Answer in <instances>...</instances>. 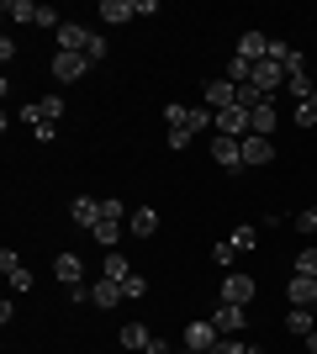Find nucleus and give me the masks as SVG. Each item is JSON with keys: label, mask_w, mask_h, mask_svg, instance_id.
I'll use <instances>...</instances> for the list:
<instances>
[{"label": "nucleus", "mask_w": 317, "mask_h": 354, "mask_svg": "<svg viewBox=\"0 0 317 354\" xmlns=\"http://www.w3.org/2000/svg\"><path fill=\"white\" fill-rule=\"evenodd\" d=\"M164 122H169V148L180 153L196 133H206L211 122H217V111H211V106H180L175 101V106H164Z\"/></svg>", "instance_id": "nucleus-1"}, {"label": "nucleus", "mask_w": 317, "mask_h": 354, "mask_svg": "<svg viewBox=\"0 0 317 354\" xmlns=\"http://www.w3.org/2000/svg\"><path fill=\"white\" fill-rule=\"evenodd\" d=\"M217 339H222V333H217V323H211V317L185 323V349H191V354H211V349H217Z\"/></svg>", "instance_id": "nucleus-2"}, {"label": "nucleus", "mask_w": 317, "mask_h": 354, "mask_svg": "<svg viewBox=\"0 0 317 354\" xmlns=\"http://www.w3.org/2000/svg\"><path fill=\"white\" fill-rule=\"evenodd\" d=\"M211 127H217V138H249V106H222Z\"/></svg>", "instance_id": "nucleus-3"}, {"label": "nucleus", "mask_w": 317, "mask_h": 354, "mask_svg": "<svg viewBox=\"0 0 317 354\" xmlns=\"http://www.w3.org/2000/svg\"><path fill=\"white\" fill-rule=\"evenodd\" d=\"M222 301H233V307H249V301H254V275L227 270V275H222Z\"/></svg>", "instance_id": "nucleus-4"}, {"label": "nucleus", "mask_w": 317, "mask_h": 354, "mask_svg": "<svg viewBox=\"0 0 317 354\" xmlns=\"http://www.w3.org/2000/svg\"><path fill=\"white\" fill-rule=\"evenodd\" d=\"M85 69H90V59H85V53H53V80H59V85L85 80Z\"/></svg>", "instance_id": "nucleus-5"}, {"label": "nucleus", "mask_w": 317, "mask_h": 354, "mask_svg": "<svg viewBox=\"0 0 317 354\" xmlns=\"http://www.w3.org/2000/svg\"><path fill=\"white\" fill-rule=\"evenodd\" d=\"M201 101L211 106V111H222V106H238V85H233V80H206V90H201Z\"/></svg>", "instance_id": "nucleus-6"}, {"label": "nucleus", "mask_w": 317, "mask_h": 354, "mask_svg": "<svg viewBox=\"0 0 317 354\" xmlns=\"http://www.w3.org/2000/svg\"><path fill=\"white\" fill-rule=\"evenodd\" d=\"M90 27H79V21H64L59 27V53H90Z\"/></svg>", "instance_id": "nucleus-7"}, {"label": "nucleus", "mask_w": 317, "mask_h": 354, "mask_svg": "<svg viewBox=\"0 0 317 354\" xmlns=\"http://www.w3.org/2000/svg\"><path fill=\"white\" fill-rule=\"evenodd\" d=\"M69 222L85 227V233H95V222H101V201H95V196H75V201H69Z\"/></svg>", "instance_id": "nucleus-8"}, {"label": "nucleus", "mask_w": 317, "mask_h": 354, "mask_svg": "<svg viewBox=\"0 0 317 354\" xmlns=\"http://www.w3.org/2000/svg\"><path fill=\"white\" fill-rule=\"evenodd\" d=\"M53 281L69 291V286H85V265H79V254H59L53 259Z\"/></svg>", "instance_id": "nucleus-9"}, {"label": "nucleus", "mask_w": 317, "mask_h": 354, "mask_svg": "<svg viewBox=\"0 0 317 354\" xmlns=\"http://www.w3.org/2000/svg\"><path fill=\"white\" fill-rule=\"evenodd\" d=\"M249 85H259L265 95H275V90L286 85V69H280L275 59H259V64H254V80H249Z\"/></svg>", "instance_id": "nucleus-10"}, {"label": "nucleus", "mask_w": 317, "mask_h": 354, "mask_svg": "<svg viewBox=\"0 0 317 354\" xmlns=\"http://www.w3.org/2000/svg\"><path fill=\"white\" fill-rule=\"evenodd\" d=\"M270 159H275L270 138H254V133L243 138V169H259V164H270Z\"/></svg>", "instance_id": "nucleus-11"}, {"label": "nucleus", "mask_w": 317, "mask_h": 354, "mask_svg": "<svg viewBox=\"0 0 317 354\" xmlns=\"http://www.w3.org/2000/svg\"><path fill=\"white\" fill-rule=\"evenodd\" d=\"M211 159L222 164V169H243V138H217V143H211Z\"/></svg>", "instance_id": "nucleus-12"}, {"label": "nucleus", "mask_w": 317, "mask_h": 354, "mask_svg": "<svg viewBox=\"0 0 317 354\" xmlns=\"http://www.w3.org/2000/svg\"><path fill=\"white\" fill-rule=\"evenodd\" d=\"M286 296H291V307H317V275H291Z\"/></svg>", "instance_id": "nucleus-13"}, {"label": "nucleus", "mask_w": 317, "mask_h": 354, "mask_svg": "<svg viewBox=\"0 0 317 354\" xmlns=\"http://www.w3.org/2000/svg\"><path fill=\"white\" fill-rule=\"evenodd\" d=\"M243 317H249V312H243V307H233V301H222V307L211 312V323H217V333H222V339H233V333H238V328H243Z\"/></svg>", "instance_id": "nucleus-14"}, {"label": "nucleus", "mask_w": 317, "mask_h": 354, "mask_svg": "<svg viewBox=\"0 0 317 354\" xmlns=\"http://www.w3.org/2000/svg\"><path fill=\"white\" fill-rule=\"evenodd\" d=\"M275 127H280V117H275V106H270V101L249 111V133H254V138H275Z\"/></svg>", "instance_id": "nucleus-15"}, {"label": "nucleus", "mask_w": 317, "mask_h": 354, "mask_svg": "<svg viewBox=\"0 0 317 354\" xmlns=\"http://www.w3.org/2000/svg\"><path fill=\"white\" fill-rule=\"evenodd\" d=\"M95 16H101V21H111V27H122V21H133V16H137V6H133V0H101V6H95Z\"/></svg>", "instance_id": "nucleus-16"}, {"label": "nucleus", "mask_w": 317, "mask_h": 354, "mask_svg": "<svg viewBox=\"0 0 317 354\" xmlns=\"http://www.w3.org/2000/svg\"><path fill=\"white\" fill-rule=\"evenodd\" d=\"M127 233H137V238H153V233H159V212H153V207H137L133 217H127Z\"/></svg>", "instance_id": "nucleus-17"}, {"label": "nucleus", "mask_w": 317, "mask_h": 354, "mask_svg": "<svg viewBox=\"0 0 317 354\" xmlns=\"http://www.w3.org/2000/svg\"><path fill=\"white\" fill-rule=\"evenodd\" d=\"M90 301H95V307H117V301H122V286L106 281V275H95V281H90Z\"/></svg>", "instance_id": "nucleus-18"}, {"label": "nucleus", "mask_w": 317, "mask_h": 354, "mask_svg": "<svg viewBox=\"0 0 317 354\" xmlns=\"http://www.w3.org/2000/svg\"><path fill=\"white\" fill-rule=\"evenodd\" d=\"M238 53L249 64H259L265 53H270V37H265V32H243V37H238Z\"/></svg>", "instance_id": "nucleus-19"}, {"label": "nucleus", "mask_w": 317, "mask_h": 354, "mask_svg": "<svg viewBox=\"0 0 317 354\" xmlns=\"http://www.w3.org/2000/svg\"><path fill=\"white\" fill-rule=\"evenodd\" d=\"M148 344H153V333L143 323H127L122 328V349H133V354H148Z\"/></svg>", "instance_id": "nucleus-20"}, {"label": "nucleus", "mask_w": 317, "mask_h": 354, "mask_svg": "<svg viewBox=\"0 0 317 354\" xmlns=\"http://www.w3.org/2000/svg\"><path fill=\"white\" fill-rule=\"evenodd\" d=\"M122 233H127V227H122L117 217H101V222H95V243H106V249H117Z\"/></svg>", "instance_id": "nucleus-21"}, {"label": "nucleus", "mask_w": 317, "mask_h": 354, "mask_svg": "<svg viewBox=\"0 0 317 354\" xmlns=\"http://www.w3.org/2000/svg\"><path fill=\"white\" fill-rule=\"evenodd\" d=\"M286 90H291V95H296V101H312V95H317V85H312V74H307V69L286 74Z\"/></svg>", "instance_id": "nucleus-22"}, {"label": "nucleus", "mask_w": 317, "mask_h": 354, "mask_svg": "<svg viewBox=\"0 0 317 354\" xmlns=\"http://www.w3.org/2000/svg\"><path fill=\"white\" fill-rule=\"evenodd\" d=\"M286 333L307 339V333H312V307H291V312H286Z\"/></svg>", "instance_id": "nucleus-23"}, {"label": "nucleus", "mask_w": 317, "mask_h": 354, "mask_svg": "<svg viewBox=\"0 0 317 354\" xmlns=\"http://www.w3.org/2000/svg\"><path fill=\"white\" fill-rule=\"evenodd\" d=\"M101 275H106V281H127V275H133V265H127V259H122V254L117 249H111V254H106V265H101Z\"/></svg>", "instance_id": "nucleus-24"}, {"label": "nucleus", "mask_w": 317, "mask_h": 354, "mask_svg": "<svg viewBox=\"0 0 317 354\" xmlns=\"http://www.w3.org/2000/svg\"><path fill=\"white\" fill-rule=\"evenodd\" d=\"M0 16H11V21H37V6H32V0H6Z\"/></svg>", "instance_id": "nucleus-25"}, {"label": "nucleus", "mask_w": 317, "mask_h": 354, "mask_svg": "<svg viewBox=\"0 0 317 354\" xmlns=\"http://www.w3.org/2000/svg\"><path fill=\"white\" fill-rule=\"evenodd\" d=\"M227 80H233V85H249V80H254V64L243 59V53H233V59H227Z\"/></svg>", "instance_id": "nucleus-26"}, {"label": "nucleus", "mask_w": 317, "mask_h": 354, "mask_svg": "<svg viewBox=\"0 0 317 354\" xmlns=\"http://www.w3.org/2000/svg\"><path fill=\"white\" fill-rule=\"evenodd\" d=\"M211 265H217V270H233V265H238V249H233V238H222V243L211 249Z\"/></svg>", "instance_id": "nucleus-27"}, {"label": "nucleus", "mask_w": 317, "mask_h": 354, "mask_svg": "<svg viewBox=\"0 0 317 354\" xmlns=\"http://www.w3.org/2000/svg\"><path fill=\"white\" fill-rule=\"evenodd\" d=\"M296 127H302V133L317 127V95H312V101H296Z\"/></svg>", "instance_id": "nucleus-28"}, {"label": "nucleus", "mask_w": 317, "mask_h": 354, "mask_svg": "<svg viewBox=\"0 0 317 354\" xmlns=\"http://www.w3.org/2000/svg\"><path fill=\"white\" fill-rule=\"evenodd\" d=\"M122 296H127V301H143V296H148V281H143V275H127V281H122Z\"/></svg>", "instance_id": "nucleus-29"}, {"label": "nucleus", "mask_w": 317, "mask_h": 354, "mask_svg": "<svg viewBox=\"0 0 317 354\" xmlns=\"http://www.w3.org/2000/svg\"><path fill=\"white\" fill-rule=\"evenodd\" d=\"M254 243H259V233H254V227H233V249H238V254H249Z\"/></svg>", "instance_id": "nucleus-30"}, {"label": "nucleus", "mask_w": 317, "mask_h": 354, "mask_svg": "<svg viewBox=\"0 0 317 354\" xmlns=\"http://www.w3.org/2000/svg\"><path fill=\"white\" fill-rule=\"evenodd\" d=\"M296 275H317V249H302V254H296Z\"/></svg>", "instance_id": "nucleus-31"}, {"label": "nucleus", "mask_w": 317, "mask_h": 354, "mask_svg": "<svg viewBox=\"0 0 317 354\" xmlns=\"http://www.w3.org/2000/svg\"><path fill=\"white\" fill-rule=\"evenodd\" d=\"M37 27H53V32H59V27H64V16L53 11V6H37Z\"/></svg>", "instance_id": "nucleus-32"}, {"label": "nucleus", "mask_w": 317, "mask_h": 354, "mask_svg": "<svg viewBox=\"0 0 317 354\" xmlns=\"http://www.w3.org/2000/svg\"><path fill=\"white\" fill-rule=\"evenodd\" d=\"M296 227H302V233H317V207H302V212H296Z\"/></svg>", "instance_id": "nucleus-33"}, {"label": "nucleus", "mask_w": 317, "mask_h": 354, "mask_svg": "<svg viewBox=\"0 0 317 354\" xmlns=\"http://www.w3.org/2000/svg\"><path fill=\"white\" fill-rule=\"evenodd\" d=\"M211 354H249V344H243V339H217Z\"/></svg>", "instance_id": "nucleus-34"}, {"label": "nucleus", "mask_w": 317, "mask_h": 354, "mask_svg": "<svg viewBox=\"0 0 317 354\" xmlns=\"http://www.w3.org/2000/svg\"><path fill=\"white\" fill-rule=\"evenodd\" d=\"M101 217H127V207H122V201H117V196H106V201H101Z\"/></svg>", "instance_id": "nucleus-35"}, {"label": "nucleus", "mask_w": 317, "mask_h": 354, "mask_svg": "<svg viewBox=\"0 0 317 354\" xmlns=\"http://www.w3.org/2000/svg\"><path fill=\"white\" fill-rule=\"evenodd\" d=\"M85 59H90V64H101V59H106V37H101V32L90 37V53H85Z\"/></svg>", "instance_id": "nucleus-36"}, {"label": "nucleus", "mask_w": 317, "mask_h": 354, "mask_svg": "<svg viewBox=\"0 0 317 354\" xmlns=\"http://www.w3.org/2000/svg\"><path fill=\"white\" fill-rule=\"evenodd\" d=\"M0 270L11 275V270H21V259H16V249H0Z\"/></svg>", "instance_id": "nucleus-37"}, {"label": "nucleus", "mask_w": 317, "mask_h": 354, "mask_svg": "<svg viewBox=\"0 0 317 354\" xmlns=\"http://www.w3.org/2000/svg\"><path fill=\"white\" fill-rule=\"evenodd\" d=\"M11 286L16 291H32V270H11Z\"/></svg>", "instance_id": "nucleus-38"}, {"label": "nucleus", "mask_w": 317, "mask_h": 354, "mask_svg": "<svg viewBox=\"0 0 317 354\" xmlns=\"http://www.w3.org/2000/svg\"><path fill=\"white\" fill-rule=\"evenodd\" d=\"M148 354H175V349H169L164 339H153V344H148Z\"/></svg>", "instance_id": "nucleus-39"}, {"label": "nucleus", "mask_w": 317, "mask_h": 354, "mask_svg": "<svg viewBox=\"0 0 317 354\" xmlns=\"http://www.w3.org/2000/svg\"><path fill=\"white\" fill-rule=\"evenodd\" d=\"M307 354H317V328H312V333H307Z\"/></svg>", "instance_id": "nucleus-40"}, {"label": "nucleus", "mask_w": 317, "mask_h": 354, "mask_svg": "<svg viewBox=\"0 0 317 354\" xmlns=\"http://www.w3.org/2000/svg\"><path fill=\"white\" fill-rule=\"evenodd\" d=\"M249 354H265V349H259V344H249Z\"/></svg>", "instance_id": "nucleus-41"}, {"label": "nucleus", "mask_w": 317, "mask_h": 354, "mask_svg": "<svg viewBox=\"0 0 317 354\" xmlns=\"http://www.w3.org/2000/svg\"><path fill=\"white\" fill-rule=\"evenodd\" d=\"M312 85H317V69H312Z\"/></svg>", "instance_id": "nucleus-42"}, {"label": "nucleus", "mask_w": 317, "mask_h": 354, "mask_svg": "<svg viewBox=\"0 0 317 354\" xmlns=\"http://www.w3.org/2000/svg\"><path fill=\"white\" fill-rule=\"evenodd\" d=\"M185 354H191V349H185Z\"/></svg>", "instance_id": "nucleus-43"}]
</instances>
